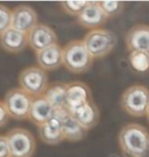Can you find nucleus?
I'll list each match as a JSON object with an SVG mask.
<instances>
[{"instance_id":"2eb2a0df","label":"nucleus","mask_w":149,"mask_h":157,"mask_svg":"<svg viewBox=\"0 0 149 157\" xmlns=\"http://www.w3.org/2000/svg\"><path fill=\"white\" fill-rule=\"evenodd\" d=\"M27 44V34L9 28L0 35V47L8 53H20L23 51Z\"/></svg>"},{"instance_id":"7ed1b4c3","label":"nucleus","mask_w":149,"mask_h":157,"mask_svg":"<svg viewBox=\"0 0 149 157\" xmlns=\"http://www.w3.org/2000/svg\"><path fill=\"white\" fill-rule=\"evenodd\" d=\"M86 50L94 59L108 55L117 45V37L114 32L101 28L90 30L82 40Z\"/></svg>"},{"instance_id":"cd10ccee","label":"nucleus","mask_w":149,"mask_h":157,"mask_svg":"<svg viewBox=\"0 0 149 157\" xmlns=\"http://www.w3.org/2000/svg\"><path fill=\"white\" fill-rule=\"evenodd\" d=\"M113 157H117V156H113Z\"/></svg>"},{"instance_id":"9d476101","label":"nucleus","mask_w":149,"mask_h":157,"mask_svg":"<svg viewBox=\"0 0 149 157\" xmlns=\"http://www.w3.org/2000/svg\"><path fill=\"white\" fill-rule=\"evenodd\" d=\"M92 100L91 91L86 84L74 81L66 84V103L65 108L71 113L75 109Z\"/></svg>"},{"instance_id":"20e7f679","label":"nucleus","mask_w":149,"mask_h":157,"mask_svg":"<svg viewBox=\"0 0 149 157\" xmlns=\"http://www.w3.org/2000/svg\"><path fill=\"white\" fill-rule=\"evenodd\" d=\"M121 106L131 117L146 115L149 107V89L140 84L128 87L121 96Z\"/></svg>"},{"instance_id":"f257e3e1","label":"nucleus","mask_w":149,"mask_h":157,"mask_svg":"<svg viewBox=\"0 0 149 157\" xmlns=\"http://www.w3.org/2000/svg\"><path fill=\"white\" fill-rule=\"evenodd\" d=\"M120 148L127 157H149V132L143 125L131 122L121 128Z\"/></svg>"},{"instance_id":"9b49d317","label":"nucleus","mask_w":149,"mask_h":157,"mask_svg":"<svg viewBox=\"0 0 149 157\" xmlns=\"http://www.w3.org/2000/svg\"><path fill=\"white\" fill-rule=\"evenodd\" d=\"M38 25V14L32 6L21 4L11 10V28L27 34Z\"/></svg>"},{"instance_id":"b1692460","label":"nucleus","mask_w":149,"mask_h":157,"mask_svg":"<svg viewBox=\"0 0 149 157\" xmlns=\"http://www.w3.org/2000/svg\"><path fill=\"white\" fill-rule=\"evenodd\" d=\"M0 157H11L6 136L0 135Z\"/></svg>"},{"instance_id":"dca6fc26","label":"nucleus","mask_w":149,"mask_h":157,"mask_svg":"<svg viewBox=\"0 0 149 157\" xmlns=\"http://www.w3.org/2000/svg\"><path fill=\"white\" fill-rule=\"evenodd\" d=\"M72 117L85 128L86 131L94 128L99 121V110L94 100L86 102L85 104L75 109L70 113Z\"/></svg>"},{"instance_id":"f3484780","label":"nucleus","mask_w":149,"mask_h":157,"mask_svg":"<svg viewBox=\"0 0 149 157\" xmlns=\"http://www.w3.org/2000/svg\"><path fill=\"white\" fill-rule=\"evenodd\" d=\"M54 108L52 105L46 100L44 96H40L33 99L32 105H30L29 118L33 124L38 127L44 124L45 122L49 121L53 115Z\"/></svg>"},{"instance_id":"1a4fd4ad","label":"nucleus","mask_w":149,"mask_h":157,"mask_svg":"<svg viewBox=\"0 0 149 157\" xmlns=\"http://www.w3.org/2000/svg\"><path fill=\"white\" fill-rule=\"evenodd\" d=\"M27 44L36 53L58 44L56 32L45 24H38L27 33Z\"/></svg>"},{"instance_id":"412c9836","label":"nucleus","mask_w":149,"mask_h":157,"mask_svg":"<svg viewBox=\"0 0 149 157\" xmlns=\"http://www.w3.org/2000/svg\"><path fill=\"white\" fill-rule=\"evenodd\" d=\"M99 5L108 18L115 17L123 11L125 3L123 1H98Z\"/></svg>"},{"instance_id":"bb28decb","label":"nucleus","mask_w":149,"mask_h":157,"mask_svg":"<svg viewBox=\"0 0 149 157\" xmlns=\"http://www.w3.org/2000/svg\"><path fill=\"white\" fill-rule=\"evenodd\" d=\"M147 57H148V60H149V51L147 52Z\"/></svg>"},{"instance_id":"4be33fe9","label":"nucleus","mask_w":149,"mask_h":157,"mask_svg":"<svg viewBox=\"0 0 149 157\" xmlns=\"http://www.w3.org/2000/svg\"><path fill=\"white\" fill-rule=\"evenodd\" d=\"M88 1H62L60 3L61 8L67 14L72 17H78L83 8L87 5Z\"/></svg>"},{"instance_id":"6ab92c4d","label":"nucleus","mask_w":149,"mask_h":157,"mask_svg":"<svg viewBox=\"0 0 149 157\" xmlns=\"http://www.w3.org/2000/svg\"><path fill=\"white\" fill-rule=\"evenodd\" d=\"M53 108H65L66 103V84L54 83L49 85L43 95Z\"/></svg>"},{"instance_id":"0eeeda50","label":"nucleus","mask_w":149,"mask_h":157,"mask_svg":"<svg viewBox=\"0 0 149 157\" xmlns=\"http://www.w3.org/2000/svg\"><path fill=\"white\" fill-rule=\"evenodd\" d=\"M33 97L18 88H12L5 94L4 106L9 117L23 121L29 117V112L33 102Z\"/></svg>"},{"instance_id":"5701e85b","label":"nucleus","mask_w":149,"mask_h":157,"mask_svg":"<svg viewBox=\"0 0 149 157\" xmlns=\"http://www.w3.org/2000/svg\"><path fill=\"white\" fill-rule=\"evenodd\" d=\"M11 28V9L0 4V35Z\"/></svg>"},{"instance_id":"f03ea898","label":"nucleus","mask_w":149,"mask_h":157,"mask_svg":"<svg viewBox=\"0 0 149 157\" xmlns=\"http://www.w3.org/2000/svg\"><path fill=\"white\" fill-rule=\"evenodd\" d=\"M63 65L72 74H84L90 70L94 58L82 40H72L63 48Z\"/></svg>"},{"instance_id":"ddd939ff","label":"nucleus","mask_w":149,"mask_h":157,"mask_svg":"<svg viewBox=\"0 0 149 157\" xmlns=\"http://www.w3.org/2000/svg\"><path fill=\"white\" fill-rule=\"evenodd\" d=\"M125 43L130 52L149 51V26L147 25H136L132 27L126 34Z\"/></svg>"},{"instance_id":"aec40b11","label":"nucleus","mask_w":149,"mask_h":157,"mask_svg":"<svg viewBox=\"0 0 149 157\" xmlns=\"http://www.w3.org/2000/svg\"><path fill=\"white\" fill-rule=\"evenodd\" d=\"M129 60L132 67L140 73H144L149 70V60L147 57V53L134 51L130 53Z\"/></svg>"},{"instance_id":"39448f33","label":"nucleus","mask_w":149,"mask_h":157,"mask_svg":"<svg viewBox=\"0 0 149 157\" xmlns=\"http://www.w3.org/2000/svg\"><path fill=\"white\" fill-rule=\"evenodd\" d=\"M20 88L33 98L43 96L49 86L47 71L39 67H29L18 75Z\"/></svg>"},{"instance_id":"4468645a","label":"nucleus","mask_w":149,"mask_h":157,"mask_svg":"<svg viewBox=\"0 0 149 157\" xmlns=\"http://www.w3.org/2000/svg\"><path fill=\"white\" fill-rule=\"evenodd\" d=\"M38 67L45 71L58 70L63 64V49L59 44H55L36 53Z\"/></svg>"},{"instance_id":"a211bd4d","label":"nucleus","mask_w":149,"mask_h":157,"mask_svg":"<svg viewBox=\"0 0 149 157\" xmlns=\"http://www.w3.org/2000/svg\"><path fill=\"white\" fill-rule=\"evenodd\" d=\"M62 131H63L64 140L71 141V142L81 141L87 135V131L69 112H67L62 118Z\"/></svg>"},{"instance_id":"423d86ee","label":"nucleus","mask_w":149,"mask_h":157,"mask_svg":"<svg viewBox=\"0 0 149 157\" xmlns=\"http://www.w3.org/2000/svg\"><path fill=\"white\" fill-rule=\"evenodd\" d=\"M11 157H32L36 151V139L29 130L14 128L6 134Z\"/></svg>"},{"instance_id":"393cba45","label":"nucleus","mask_w":149,"mask_h":157,"mask_svg":"<svg viewBox=\"0 0 149 157\" xmlns=\"http://www.w3.org/2000/svg\"><path fill=\"white\" fill-rule=\"evenodd\" d=\"M8 119H9V115L4 106V103L0 100V128L4 127L6 122L8 121Z\"/></svg>"},{"instance_id":"f8f14e48","label":"nucleus","mask_w":149,"mask_h":157,"mask_svg":"<svg viewBox=\"0 0 149 157\" xmlns=\"http://www.w3.org/2000/svg\"><path fill=\"white\" fill-rule=\"evenodd\" d=\"M108 20V18L102 11L98 1H88L87 5L77 17V23L89 30L101 29Z\"/></svg>"},{"instance_id":"a878e982","label":"nucleus","mask_w":149,"mask_h":157,"mask_svg":"<svg viewBox=\"0 0 149 157\" xmlns=\"http://www.w3.org/2000/svg\"><path fill=\"white\" fill-rule=\"evenodd\" d=\"M146 115H147V118H148V121H149V107L147 109V112H146Z\"/></svg>"},{"instance_id":"6e6552de","label":"nucleus","mask_w":149,"mask_h":157,"mask_svg":"<svg viewBox=\"0 0 149 157\" xmlns=\"http://www.w3.org/2000/svg\"><path fill=\"white\" fill-rule=\"evenodd\" d=\"M66 108H54L53 115L49 121L39 127V136L48 145H57L64 140L62 131V118L67 113Z\"/></svg>"}]
</instances>
